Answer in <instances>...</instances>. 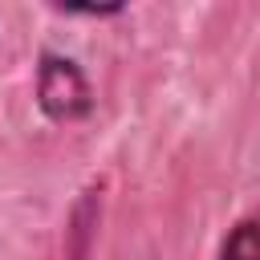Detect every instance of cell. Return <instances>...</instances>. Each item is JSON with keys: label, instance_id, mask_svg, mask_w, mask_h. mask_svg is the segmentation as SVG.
<instances>
[{"label": "cell", "instance_id": "7a4b0ae2", "mask_svg": "<svg viewBox=\"0 0 260 260\" xmlns=\"http://www.w3.org/2000/svg\"><path fill=\"white\" fill-rule=\"evenodd\" d=\"M219 260H260V219H236L219 244Z\"/></svg>", "mask_w": 260, "mask_h": 260}, {"label": "cell", "instance_id": "3957f363", "mask_svg": "<svg viewBox=\"0 0 260 260\" xmlns=\"http://www.w3.org/2000/svg\"><path fill=\"white\" fill-rule=\"evenodd\" d=\"M57 12H65V16H118V12H126V4H53Z\"/></svg>", "mask_w": 260, "mask_h": 260}, {"label": "cell", "instance_id": "6da1fadb", "mask_svg": "<svg viewBox=\"0 0 260 260\" xmlns=\"http://www.w3.org/2000/svg\"><path fill=\"white\" fill-rule=\"evenodd\" d=\"M37 106L49 122L69 126L93 114V85L85 69L65 53H41L37 61Z\"/></svg>", "mask_w": 260, "mask_h": 260}]
</instances>
